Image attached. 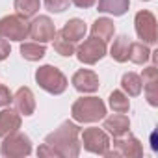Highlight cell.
<instances>
[{"label": "cell", "mask_w": 158, "mask_h": 158, "mask_svg": "<svg viewBox=\"0 0 158 158\" xmlns=\"http://www.w3.org/2000/svg\"><path fill=\"white\" fill-rule=\"evenodd\" d=\"M78 134H80V127L65 121L45 138V143L50 145L63 158H76L82 149V143L78 141Z\"/></svg>", "instance_id": "cell-1"}, {"label": "cell", "mask_w": 158, "mask_h": 158, "mask_svg": "<svg viewBox=\"0 0 158 158\" xmlns=\"http://www.w3.org/2000/svg\"><path fill=\"white\" fill-rule=\"evenodd\" d=\"M71 115L78 123H95L99 119H104L106 106L99 97H82L73 104Z\"/></svg>", "instance_id": "cell-2"}, {"label": "cell", "mask_w": 158, "mask_h": 158, "mask_svg": "<svg viewBox=\"0 0 158 158\" xmlns=\"http://www.w3.org/2000/svg\"><path fill=\"white\" fill-rule=\"evenodd\" d=\"M35 82L39 84L41 89H45L47 93H52V95H61L69 84L65 74L60 69H56L54 65H41L35 71Z\"/></svg>", "instance_id": "cell-3"}, {"label": "cell", "mask_w": 158, "mask_h": 158, "mask_svg": "<svg viewBox=\"0 0 158 158\" xmlns=\"http://www.w3.org/2000/svg\"><path fill=\"white\" fill-rule=\"evenodd\" d=\"M2 139L4 141L0 145V152L8 158H23L32 152V141L23 132H11Z\"/></svg>", "instance_id": "cell-4"}, {"label": "cell", "mask_w": 158, "mask_h": 158, "mask_svg": "<svg viewBox=\"0 0 158 158\" xmlns=\"http://www.w3.org/2000/svg\"><path fill=\"white\" fill-rule=\"evenodd\" d=\"M134 26H136V34L141 39V43H145V45H156V41H158L156 17L151 11H147V10L138 11L136 17H134Z\"/></svg>", "instance_id": "cell-5"}, {"label": "cell", "mask_w": 158, "mask_h": 158, "mask_svg": "<svg viewBox=\"0 0 158 158\" xmlns=\"http://www.w3.org/2000/svg\"><path fill=\"white\" fill-rule=\"evenodd\" d=\"M0 37L10 41H23L28 37V23L19 15H6L0 19Z\"/></svg>", "instance_id": "cell-6"}, {"label": "cell", "mask_w": 158, "mask_h": 158, "mask_svg": "<svg viewBox=\"0 0 158 158\" xmlns=\"http://www.w3.org/2000/svg\"><path fill=\"white\" fill-rule=\"evenodd\" d=\"M76 58L80 60L82 63L86 65H95L99 60H102L106 56V43L102 39H97V37H89L86 39L76 50Z\"/></svg>", "instance_id": "cell-7"}, {"label": "cell", "mask_w": 158, "mask_h": 158, "mask_svg": "<svg viewBox=\"0 0 158 158\" xmlns=\"http://www.w3.org/2000/svg\"><path fill=\"white\" fill-rule=\"evenodd\" d=\"M104 156L114 158V156H128V158H139L143 156V147L138 138L134 136H119L114 138V151H106Z\"/></svg>", "instance_id": "cell-8"}, {"label": "cell", "mask_w": 158, "mask_h": 158, "mask_svg": "<svg viewBox=\"0 0 158 158\" xmlns=\"http://www.w3.org/2000/svg\"><path fill=\"white\" fill-rule=\"evenodd\" d=\"M82 145L86 151H89L93 154H104L110 149V138H108L106 130L91 127L82 132Z\"/></svg>", "instance_id": "cell-9"}, {"label": "cell", "mask_w": 158, "mask_h": 158, "mask_svg": "<svg viewBox=\"0 0 158 158\" xmlns=\"http://www.w3.org/2000/svg\"><path fill=\"white\" fill-rule=\"evenodd\" d=\"M28 35L32 37V39H35L37 43H48V41H52L54 39V35H56V26H54V23L50 21V17H47V15H39V17H35L30 24H28Z\"/></svg>", "instance_id": "cell-10"}, {"label": "cell", "mask_w": 158, "mask_h": 158, "mask_svg": "<svg viewBox=\"0 0 158 158\" xmlns=\"http://www.w3.org/2000/svg\"><path fill=\"white\" fill-rule=\"evenodd\" d=\"M73 86L80 93H93L99 89V76L89 69H80L73 74Z\"/></svg>", "instance_id": "cell-11"}, {"label": "cell", "mask_w": 158, "mask_h": 158, "mask_svg": "<svg viewBox=\"0 0 158 158\" xmlns=\"http://www.w3.org/2000/svg\"><path fill=\"white\" fill-rule=\"evenodd\" d=\"M11 102L21 115H32L35 112V97L30 88H19Z\"/></svg>", "instance_id": "cell-12"}, {"label": "cell", "mask_w": 158, "mask_h": 158, "mask_svg": "<svg viewBox=\"0 0 158 158\" xmlns=\"http://www.w3.org/2000/svg\"><path fill=\"white\" fill-rule=\"evenodd\" d=\"M102 128H104L110 136L119 138V136L128 134V128H130V119H128L125 114H117V112H115L114 115H110V117H106V119H104Z\"/></svg>", "instance_id": "cell-13"}, {"label": "cell", "mask_w": 158, "mask_h": 158, "mask_svg": "<svg viewBox=\"0 0 158 158\" xmlns=\"http://www.w3.org/2000/svg\"><path fill=\"white\" fill-rule=\"evenodd\" d=\"M21 128V114L17 110H2L0 112V138H6L11 132Z\"/></svg>", "instance_id": "cell-14"}, {"label": "cell", "mask_w": 158, "mask_h": 158, "mask_svg": "<svg viewBox=\"0 0 158 158\" xmlns=\"http://www.w3.org/2000/svg\"><path fill=\"white\" fill-rule=\"evenodd\" d=\"M86 32H88V26H86V23H84L82 19H71V21H67V23L63 24V28L60 30V34H61L65 39H69L71 43L82 41L84 35H86Z\"/></svg>", "instance_id": "cell-15"}, {"label": "cell", "mask_w": 158, "mask_h": 158, "mask_svg": "<svg viewBox=\"0 0 158 158\" xmlns=\"http://www.w3.org/2000/svg\"><path fill=\"white\" fill-rule=\"evenodd\" d=\"M114 34H115V24H114V21H110L106 17L97 19L91 26V35L97 37V39H102L104 43L110 41L114 37Z\"/></svg>", "instance_id": "cell-16"}, {"label": "cell", "mask_w": 158, "mask_h": 158, "mask_svg": "<svg viewBox=\"0 0 158 158\" xmlns=\"http://www.w3.org/2000/svg\"><path fill=\"white\" fill-rule=\"evenodd\" d=\"M97 8L102 13H112L115 17H121L128 11L130 8V0H97Z\"/></svg>", "instance_id": "cell-17"}, {"label": "cell", "mask_w": 158, "mask_h": 158, "mask_svg": "<svg viewBox=\"0 0 158 158\" xmlns=\"http://www.w3.org/2000/svg\"><path fill=\"white\" fill-rule=\"evenodd\" d=\"M121 88H123V91H125L127 95H130V97L139 95L141 89H143L141 76L136 74V73H127V74H123V78H121Z\"/></svg>", "instance_id": "cell-18"}, {"label": "cell", "mask_w": 158, "mask_h": 158, "mask_svg": "<svg viewBox=\"0 0 158 158\" xmlns=\"http://www.w3.org/2000/svg\"><path fill=\"white\" fill-rule=\"evenodd\" d=\"M128 48H130V39L127 35H119L110 48V56L115 61L125 63V61H128Z\"/></svg>", "instance_id": "cell-19"}, {"label": "cell", "mask_w": 158, "mask_h": 158, "mask_svg": "<svg viewBox=\"0 0 158 158\" xmlns=\"http://www.w3.org/2000/svg\"><path fill=\"white\" fill-rule=\"evenodd\" d=\"M13 6H15V11H17L19 17L30 19V17H34V15L39 11L41 0H15Z\"/></svg>", "instance_id": "cell-20"}, {"label": "cell", "mask_w": 158, "mask_h": 158, "mask_svg": "<svg viewBox=\"0 0 158 158\" xmlns=\"http://www.w3.org/2000/svg\"><path fill=\"white\" fill-rule=\"evenodd\" d=\"M151 58V50L145 43H132L130 41V48H128V60L132 63L143 65L147 60Z\"/></svg>", "instance_id": "cell-21"}, {"label": "cell", "mask_w": 158, "mask_h": 158, "mask_svg": "<svg viewBox=\"0 0 158 158\" xmlns=\"http://www.w3.org/2000/svg\"><path fill=\"white\" fill-rule=\"evenodd\" d=\"M45 47L43 43H23L21 45V56L28 61H39L43 56H45Z\"/></svg>", "instance_id": "cell-22"}, {"label": "cell", "mask_w": 158, "mask_h": 158, "mask_svg": "<svg viewBox=\"0 0 158 158\" xmlns=\"http://www.w3.org/2000/svg\"><path fill=\"white\" fill-rule=\"evenodd\" d=\"M108 102H110V108L117 114H127L130 108V101H128V95L125 91H112Z\"/></svg>", "instance_id": "cell-23"}, {"label": "cell", "mask_w": 158, "mask_h": 158, "mask_svg": "<svg viewBox=\"0 0 158 158\" xmlns=\"http://www.w3.org/2000/svg\"><path fill=\"white\" fill-rule=\"evenodd\" d=\"M52 41H54V50H56L60 56H67V58H69V56H73L74 50H76V48H74V43H71L69 39H65L60 32H56V35H54Z\"/></svg>", "instance_id": "cell-24"}, {"label": "cell", "mask_w": 158, "mask_h": 158, "mask_svg": "<svg viewBox=\"0 0 158 158\" xmlns=\"http://www.w3.org/2000/svg\"><path fill=\"white\" fill-rule=\"evenodd\" d=\"M145 88V97L151 106H158V80L156 82H147L143 84Z\"/></svg>", "instance_id": "cell-25"}, {"label": "cell", "mask_w": 158, "mask_h": 158, "mask_svg": "<svg viewBox=\"0 0 158 158\" xmlns=\"http://www.w3.org/2000/svg\"><path fill=\"white\" fill-rule=\"evenodd\" d=\"M43 2H45V8H47L48 11H52V13H61V11H65V10L69 8L71 0H43Z\"/></svg>", "instance_id": "cell-26"}, {"label": "cell", "mask_w": 158, "mask_h": 158, "mask_svg": "<svg viewBox=\"0 0 158 158\" xmlns=\"http://www.w3.org/2000/svg\"><path fill=\"white\" fill-rule=\"evenodd\" d=\"M156 80H158V69H156L154 65L143 69V73H141V82H143V84H147V82H156Z\"/></svg>", "instance_id": "cell-27"}, {"label": "cell", "mask_w": 158, "mask_h": 158, "mask_svg": "<svg viewBox=\"0 0 158 158\" xmlns=\"http://www.w3.org/2000/svg\"><path fill=\"white\" fill-rule=\"evenodd\" d=\"M11 101H13V95H11V91H10L6 86H2V84H0V106H8Z\"/></svg>", "instance_id": "cell-28"}, {"label": "cell", "mask_w": 158, "mask_h": 158, "mask_svg": "<svg viewBox=\"0 0 158 158\" xmlns=\"http://www.w3.org/2000/svg\"><path fill=\"white\" fill-rule=\"evenodd\" d=\"M10 52H11V48H10V43H8V39L0 37V61H4V60L10 56Z\"/></svg>", "instance_id": "cell-29"}, {"label": "cell", "mask_w": 158, "mask_h": 158, "mask_svg": "<svg viewBox=\"0 0 158 158\" xmlns=\"http://www.w3.org/2000/svg\"><path fill=\"white\" fill-rule=\"evenodd\" d=\"M37 156H60L50 145H47V143H43L39 149H37Z\"/></svg>", "instance_id": "cell-30"}, {"label": "cell", "mask_w": 158, "mask_h": 158, "mask_svg": "<svg viewBox=\"0 0 158 158\" xmlns=\"http://www.w3.org/2000/svg\"><path fill=\"white\" fill-rule=\"evenodd\" d=\"M71 2H73L76 8L86 10V8H91V6H95V2H97V0H71Z\"/></svg>", "instance_id": "cell-31"}]
</instances>
